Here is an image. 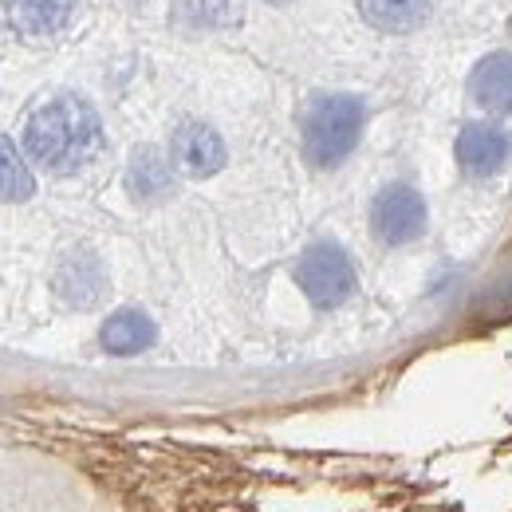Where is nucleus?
<instances>
[{"label": "nucleus", "mask_w": 512, "mask_h": 512, "mask_svg": "<svg viewBox=\"0 0 512 512\" xmlns=\"http://www.w3.org/2000/svg\"><path fill=\"white\" fill-rule=\"evenodd\" d=\"M103 146V127L91 103L75 99V95H60L52 103H44L28 127H24V150L28 158L48 170V174H75L87 162H95Z\"/></svg>", "instance_id": "1"}, {"label": "nucleus", "mask_w": 512, "mask_h": 512, "mask_svg": "<svg viewBox=\"0 0 512 512\" xmlns=\"http://www.w3.org/2000/svg\"><path fill=\"white\" fill-rule=\"evenodd\" d=\"M367 127V103L347 91L316 95L304 111V158L316 170H335L351 158Z\"/></svg>", "instance_id": "2"}, {"label": "nucleus", "mask_w": 512, "mask_h": 512, "mask_svg": "<svg viewBox=\"0 0 512 512\" xmlns=\"http://www.w3.org/2000/svg\"><path fill=\"white\" fill-rule=\"evenodd\" d=\"M296 284L320 312L339 308V304H347L355 296V264H351L343 245L316 241L296 260Z\"/></svg>", "instance_id": "3"}, {"label": "nucleus", "mask_w": 512, "mask_h": 512, "mask_svg": "<svg viewBox=\"0 0 512 512\" xmlns=\"http://www.w3.org/2000/svg\"><path fill=\"white\" fill-rule=\"evenodd\" d=\"M430 225V209H426V197L406 186V182H390L375 193L371 201V233L398 249V245H414Z\"/></svg>", "instance_id": "4"}, {"label": "nucleus", "mask_w": 512, "mask_h": 512, "mask_svg": "<svg viewBox=\"0 0 512 512\" xmlns=\"http://www.w3.org/2000/svg\"><path fill=\"white\" fill-rule=\"evenodd\" d=\"M453 158L461 166L465 178H493L509 166L512 158V138L509 130L493 119H477V123H465L457 130V142H453Z\"/></svg>", "instance_id": "5"}, {"label": "nucleus", "mask_w": 512, "mask_h": 512, "mask_svg": "<svg viewBox=\"0 0 512 512\" xmlns=\"http://www.w3.org/2000/svg\"><path fill=\"white\" fill-rule=\"evenodd\" d=\"M170 158H174V166L186 174V178H213L217 170H225V158H229V150H225V142H221V134L209 127V123H182V127L174 130V138H170Z\"/></svg>", "instance_id": "6"}, {"label": "nucleus", "mask_w": 512, "mask_h": 512, "mask_svg": "<svg viewBox=\"0 0 512 512\" xmlns=\"http://www.w3.org/2000/svg\"><path fill=\"white\" fill-rule=\"evenodd\" d=\"M469 99L493 119H512V52H493L473 67Z\"/></svg>", "instance_id": "7"}, {"label": "nucleus", "mask_w": 512, "mask_h": 512, "mask_svg": "<svg viewBox=\"0 0 512 512\" xmlns=\"http://www.w3.org/2000/svg\"><path fill=\"white\" fill-rule=\"evenodd\" d=\"M103 292H107V272H103V264H99L95 253L79 249V253L60 260V268H56V296L64 304L91 308V304H99Z\"/></svg>", "instance_id": "8"}, {"label": "nucleus", "mask_w": 512, "mask_h": 512, "mask_svg": "<svg viewBox=\"0 0 512 512\" xmlns=\"http://www.w3.org/2000/svg\"><path fill=\"white\" fill-rule=\"evenodd\" d=\"M174 158H166L158 146H138L127 162V193L142 205H154L174 193Z\"/></svg>", "instance_id": "9"}, {"label": "nucleus", "mask_w": 512, "mask_h": 512, "mask_svg": "<svg viewBox=\"0 0 512 512\" xmlns=\"http://www.w3.org/2000/svg\"><path fill=\"white\" fill-rule=\"evenodd\" d=\"M154 339H158V327L142 308H119L115 316H107L99 331V343L107 355H138L154 347Z\"/></svg>", "instance_id": "10"}, {"label": "nucleus", "mask_w": 512, "mask_h": 512, "mask_svg": "<svg viewBox=\"0 0 512 512\" xmlns=\"http://www.w3.org/2000/svg\"><path fill=\"white\" fill-rule=\"evenodd\" d=\"M8 24L20 36H52L71 20L75 0H0Z\"/></svg>", "instance_id": "11"}, {"label": "nucleus", "mask_w": 512, "mask_h": 512, "mask_svg": "<svg viewBox=\"0 0 512 512\" xmlns=\"http://www.w3.org/2000/svg\"><path fill=\"white\" fill-rule=\"evenodd\" d=\"M359 4V16L390 36H402V32H414L430 20V0H355Z\"/></svg>", "instance_id": "12"}, {"label": "nucleus", "mask_w": 512, "mask_h": 512, "mask_svg": "<svg viewBox=\"0 0 512 512\" xmlns=\"http://www.w3.org/2000/svg\"><path fill=\"white\" fill-rule=\"evenodd\" d=\"M36 190L28 162L20 158V150L12 146V138L0 134V201H28Z\"/></svg>", "instance_id": "13"}, {"label": "nucleus", "mask_w": 512, "mask_h": 512, "mask_svg": "<svg viewBox=\"0 0 512 512\" xmlns=\"http://www.w3.org/2000/svg\"><path fill=\"white\" fill-rule=\"evenodd\" d=\"M272 4H284V0H272Z\"/></svg>", "instance_id": "14"}]
</instances>
